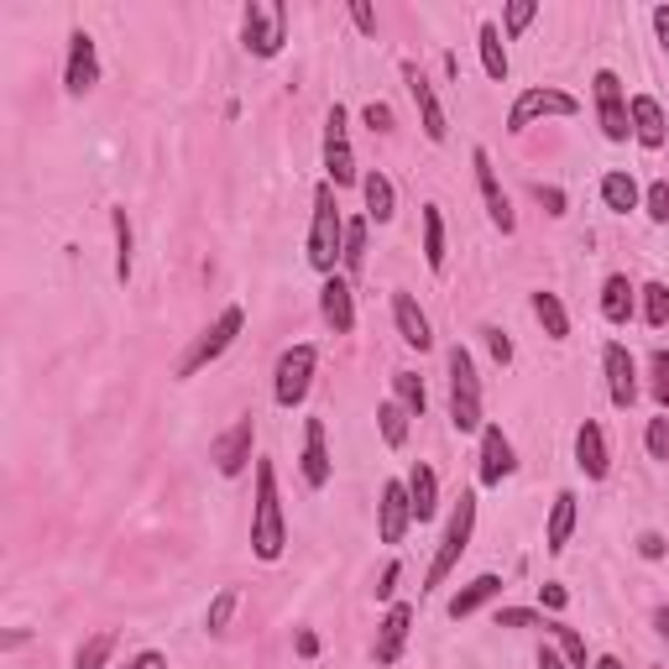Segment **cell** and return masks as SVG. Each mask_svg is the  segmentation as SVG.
Masks as SVG:
<instances>
[{
	"mask_svg": "<svg viewBox=\"0 0 669 669\" xmlns=\"http://www.w3.org/2000/svg\"><path fill=\"white\" fill-rule=\"evenodd\" d=\"M288 524H283V497H278V471L272 461H257V507H252V554L257 559H283Z\"/></svg>",
	"mask_w": 669,
	"mask_h": 669,
	"instance_id": "cell-1",
	"label": "cell"
},
{
	"mask_svg": "<svg viewBox=\"0 0 669 669\" xmlns=\"http://www.w3.org/2000/svg\"><path fill=\"white\" fill-rule=\"evenodd\" d=\"M445 366H450V424H455V435H481L487 413H481V377H476L471 350L455 340L445 350Z\"/></svg>",
	"mask_w": 669,
	"mask_h": 669,
	"instance_id": "cell-2",
	"label": "cell"
},
{
	"mask_svg": "<svg viewBox=\"0 0 669 669\" xmlns=\"http://www.w3.org/2000/svg\"><path fill=\"white\" fill-rule=\"evenodd\" d=\"M335 194H340V189H330V183L314 189V226H309V267L324 272V278H335L340 252H346V215H340V200H335Z\"/></svg>",
	"mask_w": 669,
	"mask_h": 669,
	"instance_id": "cell-3",
	"label": "cell"
},
{
	"mask_svg": "<svg viewBox=\"0 0 669 669\" xmlns=\"http://www.w3.org/2000/svg\"><path fill=\"white\" fill-rule=\"evenodd\" d=\"M241 324H246V309H241V304H226V309H220V314H215V324H204L200 335H194V346L183 350V356H178V377L189 382V377H200L204 366H209V361H220V356H226V350L235 346V335H241Z\"/></svg>",
	"mask_w": 669,
	"mask_h": 669,
	"instance_id": "cell-4",
	"label": "cell"
},
{
	"mask_svg": "<svg viewBox=\"0 0 669 669\" xmlns=\"http://www.w3.org/2000/svg\"><path fill=\"white\" fill-rule=\"evenodd\" d=\"M471 528H476V492H461L455 513H450V524H445V533H439L435 559H429L424 591H439V586L450 581V570H455V565H461V554L471 550Z\"/></svg>",
	"mask_w": 669,
	"mask_h": 669,
	"instance_id": "cell-5",
	"label": "cell"
},
{
	"mask_svg": "<svg viewBox=\"0 0 669 669\" xmlns=\"http://www.w3.org/2000/svg\"><path fill=\"white\" fill-rule=\"evenodd\" d=\"M241 42L252 59H278L283 42H288V5L278 0H252L241 11Z\"/></svg>",
	"mask_w": 669,
	"mask_h": 669,
	"instance_id": "cell-6",
	"label": "cell"
},
{
	"mask_svg": "<svg viewBox=\"0 0 669 669\" xmlns=\"http://www.w3.org/2000/svg\"><path fill=\"white\" fill-rule=\"evenodd\" d=\"M314 366H320V350L309 346V340H298V346H288L278 356V372H272V398H278V408H298L309 398Z\"/></svg>",
	"mask_w": 669,
	"mask_h": 669,
	"instance_id": "cell-7",
	"label": "cell"
},
{
	"mask_svg": "<svg viewBox=\"0 0 669 669\" xmlns=\"http://www.w3.org/2000/svg\"><path fill=\"white\" fill-rule=\"evenodd\" d=\"M346 126H350L346 105L335 100V105H330V116H324V173H330L324 183H330V189H350V183H361V173H356V152H350Z\"/></svg>",
	"mask_w": 669,
	"mask_h": 669,
	"instance_id": "cell-8",
	"label": "cell"
},
{
	"mask_svg": "<svg viewBox=\"0 0 669 669\" xmlns=\"http://www.w3.org/2000/svg\"><path fill=\"white\" fill-rule=\"evenodd\" d=\"M544 116H581V100L565 94V89H554V85H533V89H524V94L513 100V111H507V131H528L533 120H544Z\"/></svg>",
	"mask_w": 669,
	"mask_h": 669,
	"instance_id": "cell-9",
	"label": "cell"
},
{
	"mask_svg": "<svg viewBox=\"0 0 669 669\" xmlns=\"http://www.w3.org/2000/svg\"><path fill=\"white\" fill-rule=\"evenodd\" d=\"M591 89H596V120H602V137H607V142H628V137H633V120H628L622 79H617L612 68H602V74L591 79Z\"/></svg>",
	"mask_w": 669,
	"mask_h": 669,
	"instance_id": "cell-10",
	"label": "cell"
},
{
	"mask_svg": "<svg viewBox=\"0 0 669 669\" xmlns=\"http://www.w3.org/2000/svg\"><path fill=\"white\" fill-rule=\"evenodd\" d=\"M471 168H476V189H481V204H487V220H492L502 235H513L518 231V215H513L507 189H502V178H497V168H492V152L476 146V152H471Z\"/></svg>",
	"mask_w": 669,
	"mask_h": 669,
	"instance_id": "cell-11",
	"label": "cell"
},
{
	"mask_svg": "<svg viewBox=\"0 0 669 669\" xmlns=\"http://www.w3.org/2000/svg\"><path fill=\"white\" fill-rule=\"evenodd\" d=\"M602 372H607V398H612V408H628L639 403V361L628 356V346L622 340H607L602 346Z\"/></svg>",
	"mask_w": 669,
	"mask_h": 669,
	"instance_id": "cell-12",
	"label": "cell"
},
{
	"mask_svg": "<svg viewBox=\"0 0 669 669\" xmlns=\"http://www.w3.org/2000/svg\"><path fill=\"white\" fill-rule=\"evenodd\" d=\"M252 439H257V419H252V413L235 419L226 435L209 439V461H215V471H220V476H241L246 461H252Z\"/></svg>",
	"mask_w": 669,
	"mask_h": 669,
	"instance_id": "cell-13",
	"label": "cell"
},
{
	"mask_svg": "<svg viewBox=\"0 0 669 669\" xmlns=\"http://www.w3.org/2000/svg\"><path fill=\"white\" fill-rule=\"evenodd\" d=\"M100 85V53H94V37L85 27L68 31V59H63V89L68 94H89Z\"/></svg>",
	"mask_w": 669,
	"mask_h": 669,
	"instance_id": "cell-14",
	"label": "cell"
},
{
	"mask_svg": "<svg viewBox=\"0 0 669 669\" xmlns=\"http://www.w3.org/2000/svg\"><path fill=\"white\" fill-rule=\"evenodd\" d=\"M408 633H413V607H408V602H393V607H387V617L377 622V643H372V659H377V669H393L398 659H403Z\"/></svg>",
	"mask_w": 669,
	"mask_h": 669,
	"instance_id": "cell-15",
	"label": "cell"
},
{
	"mask_svg": "<svg viewBox=\"0 0 669 669\" xmlns=\"http://www.w3.org/2000/svg\"><path fill=\"white\" fill-rule=\"evenodd\" d=\"M408 524H413L408 481H382V502H377V533H382V544H403Z\"/></svg>",
	"mask_w": 669,
	"mask_h": 669,
	"instance_id": "cell-16",
	"label": "cell"
},
{
	"mask_svg": "<svg viewBox=\"0 0 669 669\" xmlns=\"http://www.w3.org/2000/svg\"><path fill=\"white\" fill-rule=\"evenodd\" d=\"M628 120H633V142L648 146V152H659L669 142V116L654 94H633L628 100Z\"/></svg>",
	"mask_w": 669,
	"mask_h": 669,
	"instance_id": "cell-17",
	"label": "cell"
},
{
	"mask_svg": "<svg viewBox=\"0 0 669 669\" xmlns=\"http://www.w3.org/2000/svg\"><path fill=\"white\" fill-rule=\"evenodd\" d=\"M513 471H518L513 439L502 435V424H487L481 429V487H502Z\"/></svg>",
	"mask_w": 669,
	"mask_h": 669,
	"instance_id": "cell-18",
	"label": "cell"
},
{
	"mask_svg": "<svg viewBox=\"0 0 669 669\" xmlns=\"http://www.w3.org/2000/svg\"><path fill=\"white\" fill-rule=\"evenodd\" d=\"M576 466L586 471V481H607L612 450H607V429L596 419H586L581 429H576Z\"/></svg>",
	"mask_w": 669,
	"mask_h": 669,
	"instance_id": "cell-19",
	"label": "cell"
},
{
	"mask_svg": "<svg viewBox=\"0 0 669 669\" xmlns=\"http://www.w3.org/2000/svg\"><path fill=\"white\" fill-rule=\"evenodd\" d=\"M403 74H408V89H413V105H419V126H424V137H429V142H445V137H450V120H445V105H439L435 85H429L413 63H408Z\"/></svg>",
	"mask_w": 669,
	"mask_h": 669,
	"instance_id": "cell-20",
	"label": "cell"
},
{
	"mask_svg": "<svg viewBox=\"0 0 669 669\" xmlns=\"http://www.w3.org/2000/svg\"><path fill=\"white\" fill-rule=\"evenodd\" d=\"M320 314H324V324H330L335 335H350V330H356V293H350V283L340 278V272H335V278H324Z\"/></svg>",
	"mask_w": 669,
	"mask_h": 669,
	"instance_id": "cell-21",
	"label": "cell"
},
{
	"mask_svg": "<svg viewBox=\"0 0 669 669\" xmlns=\"http://www.w3.org/2000/svg\"><path fill=\"white\" fill-rule=\"evenodd\" d=\"M393 324H398L403 346H413V350H429V346H435L429 314L419 309V298H413V293H393Z\"/></svg>",
	"mask_w": 669,
	"mask_h": 669,
	"instance_id": "cell-22",
	"label": "cell"
},
{
	"mask_svg": "<svg viewBox=\"0 0 669 669\" xmlns=\"http://www.w3.org/2000/svg\"><path fill=\"white\" fill-rule=\"evenodd\" d=\"M298 471H304V481H309L314 492L330 487L335 461H330V450H324V419H309V424H304V461H298Z\"/></svg>",
	"mask_w": 669,
	"mask_h": 669,
	"instance_id": "cell-23",
	"label": "cell"
},
{
	"mask_svg": "<svg viewBox=\"0 0 669 669\" xmlns=\"http://www.w3.org/2000/svg\"><path fill=\"white\" fill-rule=\"evenodd\" d=\"M502 576H492V570H487V576H476V581H466L461 586V591H455V596H450V617H455V622H461V617H476V612L487 607V602H497V596H502Z\"/></svg>",
	"mask_w": 669,
	"mask_h": 669,
	"instance_id": "cell-24",
	"label": "cell"
},
{
	"mask_svg": "<svg viewBox=\"0 0 669 669\" xmlns=\"http://www.w3.org/2000/svg\"><path fill=\"white\" fill-rule=\"evenodd\" d=\"M408 502H413V524H435V513H439V476L435 466H419L408 471Z\"/></svg>",
	"mask_w": 669,
	"mask_h": 669,
	"instance_id": "cell-25",
	"label": "cell"
},
{
	"mask_svg": "<svg viewBox=\"0 0 669 669\" xmlns=\"http://www.w3.org/2000/svg\"><path fill=\"white\" fill-rule=\"evenodd\" d=\"M361 200H366V220H377L387 226L393 215H398V189H393V178L382 173H361Z\"/></svg>",
	"mask_w": 669,
	"mask_h": 669,
	"instance_id": "cell-26",
	"label": "cell"
},
{
	"mask_svg": "<svg viewBox=\"0 0 669 669\" xmlns=\"http://www.w3.org/2000/svg\"><path fill=\"white\" fill-rule=\"evenodd\" d=\"M570 533H576V492H559L554 497V507H550V524H544V550L565 554Z\"/></svg>",
	"mask_w": 669,
	"mask_h": 669,
	"instance_id": "cell-27",
	"label": "cell"
},
{
	"mask_svg": "<svg viewBox=\"0 0 669 669\" xmlns=\"http://www.w3.org/2000/svg\"><path fill=\"white\" fill-rule=\"evenodd\" d=\"M476 48H481V68H487V79H497V85H507V48H502V27L497 22H481L476 27Z\"/></svg>",
	"mask_w": 669,
	"mask_h": 669,
	"instance_id": "cell-28",
	"label": "cell"
},
{
	"mask_svg": "<svg viewBox=\"0 0 669 669\" xmlns=\"http://www.w3.org/2000/svg\"><path fill=\"white\" fill-rule=\"evenodd\" d=\"M602 204H607L612 215H633V209L643 204L639 178H633V173H622V168H612V173L602 178Z\"/></svg>",
	"mask_w": 669,
	"mask_h": 669,
	"instance_id": "cell-29",
	"label": "cell"
},
{
	"mask_svg": "<svg viewBox=\"0 0 669 669\" xmlns=\"http://www.w3.org/2000/svg\"><path fill=\"white\" fill-rule=\"evenodd\" d=\"M633 283L622 278V272H612L607 283H602V320L607 324H628L633 320Z\"/></svg>",
	"mask_w": 669,
	"mask_h": 669,
	"instance_id": "cell-30",
	"label": "cell"
},
{
	"mask_svg": "<svg viewBox=\"0 0 669 669\" xmlns=\"http://www.w3.org/2000/svg\"><path fill=\"white\" fill-rule=\"evenodd\" d=\"M533 314H539V324H544V335H550V340H565V335H570V314H565L559 293H550V288L533 293Z\"/></svg>",
	"mask_w": 669,
	"mask_h": 669,
	"instance_id": "cell-31",
	"label": "cell"
},
{
	"mask_svg": "<svg viewBox=\"0 0 669 669\" xmlns=\"http://www.w3.org/2000/svg\"><path fill=\"white\" fill-rule=\"evenodd\" d=\"M424 262L429 272H445V209L424 204Z\"/></svg>",
	"mask_w": 669,
	"mask_h": 669,
	"instance_id": "cell-32",
	"label": "cell"
},
{
	"mask_svg": "<svg viewBox=\"0 0 669 669\" xmlns=\"http://www.w3.org/2000/svg\"><path fill=\"white\" fill-rule=\"evenodd\" d=\"M408 419H413V413H408L398 398H387V403L377 408V429H382V439H387V450H403L408 445Z\"/></svg>",
	"mask_w": 669,
	"mask_h": 669,
	"instance_id": "cell-33",
	"label": "cell"
},
{
	"mask_svg": "<svg viewBox=\"0 0 669 669\" xmlns=\"http://www.w3.org/2000/svg\"><path fill=\"white\" fill-rule=\"evenodd\" d=\"M550 639H554V648L570 659V669H586L591 665V654H586V639L570 628V622H559V617H550Z\"/></svg>",
	"mask_w": 669,
	"mask_h": 669,
	"instance_id": "cell-34",
	"label": "cell"
},
{
	"mask_svg": "<svg viewBox=\"0 0 669 669\" xmlns=\"http://www.w3.org/2000/svg\"><path fill=\"white\" fill-rule=\"evenodd\" d=\"M393 398H398L413 419H424V408H429V393H424L419 372H393Z\"/></svg>",
	"mask_w": 669,
	"mask_h": 669,
	"instance_id": "cell-35",
	"label": "cell"
},
{
	"mask_svg": "<svg viewBox=\"0 0 669 669\" xmlns=\"http://www.w3.org/2000/svg\"><path fill=\"white\" fill-rule=\"evenodd\" d=\"M366 226L372 220H346V252H340V272H361L366 267Z\"/></svg>",
	"mask_w": 669,
	"mask_h": 669,
	"instance_id": "cell-36",
	"label": "cell"
},
{
	"mask_svg": "<svg viewBox=\"0 0 669 669\" xmlns=\"http://www.w3.org/2000/svg\"><path fill=\"white\" fill-rule=\"evenodd\" d=\"M111 226H116V278L120 283H131L137 257H131V220H126V209H111Z\"/></svg>",
	"mask_w": 669,
	"mask_h": 669,
	"instance_id": "cell-37",
	"label": "cell"
},
{
	"mask_svg": "<svg viewBox=\"0 0 669 669\" xmlns=\"http://www.w3.org/2000/svg\"><path fill=\"white\" fill-rule=\"evenodd\" d=\"M235 602H241V591H235V586H220V596L209 602V612H204V628H209L215 639H220V633L231 628V617H235Z\"/></svg>",
	"mask_w": 669,
	"mask_h": 669,
	"instance_id": "cell-38",
	"label": "cell"
},
{
	"mask_svg": "<svg viewBox=\"0 0 669 669\" xmlns=\"http://www.w3.org/2000/svg\"><path fill=\"white\" fill-rule=\"evenodd\" d=\"M111 654H116V633H94V639L74 654V669H105Z\"/></svg>",
	"mask_w": 669,
	"mask_h": 669,
	"instance_id": "cell-39",
	"label": "cell"
},
{
	"mask_svg": "<svg viewBox=\"0 0 669 669\" xmlns=\"http://www.w3.org/2000/svg\"><path fill=\"white\" fill-rule=\"evenodd\" d=\"M643 320H648V330H665L669 324V288L665 283H643Z\"/></svg>",
	"mask_w": 669,
	"mask_h": 669,
	"instance_id": "cell-40",
	"label": "cell"
},
{
	"mask_svg": "<svg viewBox=\"0 0 669 669\" xmlns=\"http://www.w3.org/2000/svg\"><path fill=\"white\" fill-rule=\"evenodd\" d=\"M648 393H654L659 413H669V350H654V356H648Z\"/></svg>",
	"mask_w": 669,
	"mask_h": 669,
	"instance_id": "cell-41",
	"label": "cell"
},
{
	"mask_svg": "<svg viewBox=\"0 0 669 669\" xmlns=\"http://www.w3.org/2000/svg\"><path fill=\"white\" fill-rule=\"evenodd\" d=\"M533 16H539V0H513V5L502 11V31H507V37H524V27Z\"/></svg>",
	"mask_w": 669,
	"mask_h": 669,
	"instance_id": "cell-42",
	"label": "cell"
},
{
	"mask_svg": "<svg viewBox=\"0 0 669 669\" xmlns=\"http://www.w3.org/2000/svg\"><path fill=\"white\" fill-rule=\"evenodd\" d=\"M643 445H648V455H654V461H669V413L648 419V429H643Z\"/></svg>",
	"mask_w": 669,
	"mask_h": 669,
	"instance_id": "cell-43",
	"label": "cell"
},
{
	"mask_svg": "<svg viewBox=\"0 0 669 669\" xmlns=\"http://www.w3.org/2000/svg\"><path fill=\"white\" fill-rule=\"evenodd\" d=\"M643 209H648V220H654V226H669V178L648 183V194H643Z\"/></svg>",
	"mask_w": 669,
	"mask_h": 669,
	"instance_id": "cell-44",
	"label": "cell"
},
{
	"mask_svg": "<svg viewBox=\"0 0 669 669\" xmlns=\"http://www.w3.org/2000/svg\"><path fill=\"white\" fill-rule=\"evenodd\" d=\"M497 628H550V617L533 607H502L497 612Z\"/></svg>",
	"mask_w": 669,
	"mask_h": 669,
	"instance_id": "cell-45",
	"label": "cell"
},
{
	"mask_svg": "<svg viewBox=\"0 0 669 669\" xmlns=\"http://www.w3.org/2000/svg\"><path fill=\"white\" fill-rule=\"evenodd\" d=\"M481 335H487V350H492V361H497V366H507V361H513V340H507V335H502L497 324H487Z\"/></svg>",
	"mask_w": 669,
	"mask_h": 669,
	"instance_id": "cell-46",
	"label": "cell"
},
{
	"mask_svg": "<svg viewBox=\"0 0 669 669\" xmlns=\"http://www.w3.org/2000/svg\"><path fill=\"white\" fill-rule=\"evenodd\" d=\"M539 607H544V612H565V607H570V591H565L559 581H544V586H539Z\"/></svg>",
	"mask_w": 669,
	"mask_h": 669,
	"instance_id": "cell-47",
	"label": "cell"
},
{
	"mask_svg": "<svg viewBox=\"0 0 669 669\" xmlns=\"http://www.w3.org/2000/svg\"><path fill=\"white\" fill-rule=\"evenodd\" d=\"M398 576H403V565H398V559H387V565H382V576H377V602H393Z\"/></svg>",
	"mask_w": 669,
	"mask_h": 669,
	"instance_id": "cell-48",
	"label": "cell"
},
{
	"mask_svg": "<svg viewBox=\"0 0 669 669\" xmlns=\"http://www.w3.org/2000/svg\"><path fill=\"white\" fill-rule=\"evenodd\" d=\"M665 533H654V528H648V533H639V554L643 559H665Z\"/></svg>",
	"mask_w": 669,
	"mask_h": 669,
	"instance_id": "cell-49",
	"label": "cell"
},
{
	"mask_svg": "<svg viewBox=\"0 0 669 669\" xmlns=\"http://www.w3.org/2000/svg\"><path fill=\"white\" fill-rule=\"evenodd\" d=\"M350 22L366 31V37H377V11H372V5H361V0H356V5H350Z\"/></svg>",
	"mask_w": 669,
	"mask_h": 669,
	"instance_id": "cell-50",
	"label": "cell"
},
{
	"mask_svg": "<svg viewBox=\"0 0 669 669\" xmlns=\"http://www.w3.org/2000/svg\"><path fill=\"white\" fill-rule=\"evenodd\" d=\"M366 126H372V131H393V111L372 100V105H366Z\"/></svg>",
	"mask_w": 669,
	"mask_h": 669,
	"instance_id": "cell-51",
	"label": "cell"
},
{
	"mask_svg": "<svg viewBox=\"0 0 669 669\" xmlns=\"http://www.w3.org/2000/svg\"><path fill=\"white\" fill-rule=\"evenodd\" d=\"M293 648H298V659H314V654H320V639H314L309 628H298V633H293Z\"/></svg>",
	"mask_w": 669,
	"mask_h": 669,
	"instance_id": "cell-52",
	"label": "cell"
},
{
	"mask_svg": "<svg viewBox=\"0 0 669 669\" xmlns=\"http://www.w3.org/2000/svg\"><path fill=\"white\" fill-rule=\"evenodd\" d=\"M539 669H570V659H565L554 643H544V648H539Z\"/></svg>",
	"mask_w": 669,
	"mask_h": 669,
	"instance_id": "cell-53",
	"label": "cell"
},
{
	"mask_svg": "<svg viewBox=\"0 0 669 669\" xmlns=\"http://www.w3.org/2000/svg\"><path fill=\"white\" fill-rule=\"evenodd\" d=\"M126 669H168V659H163L157 648H142V654H137V659H131Z\"/></svg>",
	"mask_w": 669,
	"mask_h": 669,
	"instance_id": "cell-54",
	"label": "cell"
},
{
	"mask_svg": "<svg viewBox=\"0 0 669 669\" xmlns=\"http://www.w3.org/2000/svg\"><path fill=\"white\" fill-rule=\"evenodd\" d=\"M539 204H544L550 215H565V194H559V189H544V183H539Z\"/></svg>",
	"mask_w": 669,
	"mask_h": 669,
	"instance_id": "cell-55",
	"label": "cell"
},
{
	"mask_svg": "<svg viewBox=\"0 0 669 669\" xmlns=\"http://www.w3.org/2000/svg\"><path fill=\"white\" fill-rule=\"evenodd\" d=\"M654 31H659V48L669 53V5H654Z\"/></svg>",
	"mask_w": 669,
	"mask_h": 669,
	"instance_id": "cell-56",
	"label": "cell"
},
{
	"mask_svg": "<svg viewBox=\"0 0 669 669\" xmlns=\"http://www.w3.org/2000/svg\"><path fill=\"white\" fill-rule=\"evenodd\" d=\"M654 628H659V639L669 643V607H659V612H654Z\"/></svg>",
	"mask_w": 669,
	"mask_h": 669,
	"instance_id": "cell-57",
	"label": "cell"
},
{
	"mask_svg": "<svg viewBox=\"0 0 669 669\" xmlns=\"http://www.w3.org/2000/svg\"><path fill=\"white\" fill-rule=\"evenodd\" d=\"M591 669H622V659H617V654H602V659H596Z\"/></svg>",
	"mask_w": 669,
	"mask_h": 669,
	"instance_id": "cell-58",
	"label": "cell"
}]
</instances>
